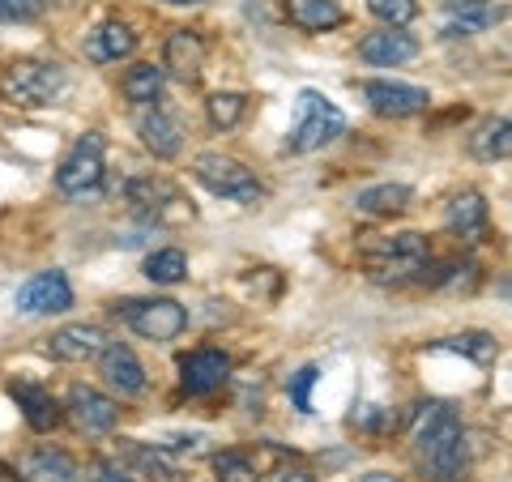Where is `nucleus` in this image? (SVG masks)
Returning a JSON list of instances; mask_svg holds the SVG:
<instances>
[{
    "label": "nucleus",
    "mask_w": 512,
    "mask_h": 482,
    "mask_svg": "<svg viewBox=\"0 0 512 482\" xmlns=\"http://www.w3.org/2000/svg\"><path fill=\"white\" fill-rule=\"evenodd\" d=\"M410 444L414 461L431 482H461L470 470V448H466V427L444 401H423L410 419Z\"/></svg>",
    "instance_id": "f257e3e1"
},
{
    "label": "nucleus",
    "mask_w": 512,
    "mask_h": 482,
    "mask_svg": "<svg viewBox=\"0 0 512 482\" xmlns=\"http://www.w3.org/2000/svg\"><path fill=\"white\" fill-rule=\"evenodd\" d=\"M359 261L367 269V278L380 286H406V282H427L436 252H431L427 235L402 231V235H376L372 244H363Z\"/></svg>",
    "instance_id": "f03ea898"
},
{
    "label": "nucleus",
    "mask_w": 512,
    "mask_h": 482,
    "mask_svg": "<svg viewBox=\"0 0 512 482\" xmlns=\"http://www.w3.org/2000/svg\"><path fill=\"white\" fill-rule=\"evenodd\" d=\"M64 86H69V73L64 64L56 60H39V56H22L0 69V103L9 107H22V111H35L56 103Z\"/></svg>",
    "instance_id": "7ed1b4c3"
},
{
    "label": "nucleus",
    "mask_w": 512,
    "mask_h": 482,
    "mask_svg": "<svg viewBox=\"0 0 512 482\" xmlns=\"http://www.w3.org/2000/svg\"><path fill=\"white\" fill-rule=\"evenodd\" d=\"M124 201L141 222H154V227H184V222H192V201L171 180H163V175H137V180H128Z\"/></svg>",
    "instance_id": "20e7f679"
},
{
    "label": "nucleus",
    "mask_w": 512,
    "mask_h": 482,
    "mask_svg": "<svg viewBox=\"0 0 512 482\" xmlns=\"http://www.w3.org/2000/svg\"><path fill=\"white\" fill-rule=\"evenodd\" d=\"M107 175V141L103 133H82L73 141V150L60 158L56 167V188L64 197L82 201V197H94Z\"/></svg>",
    "instance_id": "39448f33"
},
{
    "label": "nucleus",
    "mask_w": 512,
    "mask_h": 482,
    "mask_svg": "<svg viewBox=\"0 0 512 482\" xmlns=\"http://www.w3.org/2000/svg\"><path fill=\"white\" fill-rule=\"evenodd\" d=\"M346 128V116L333 107L320 90H303L299 94V124L286 137V154H316L329 141H338Z\"/></svg>",
    "instance_id": "423d86ee"
},
{
    "label": "nucleus",
    "mask_w": 512,
    "mask_h": 482,
    "mask_svg": "<svg viewBox=\"0 0 512 482\" xmlns=\"http://www.w3.org/2000/svg\"><path fill=\"white\" fill-rule=\"evenodd\" d=\"M111 316L124 320L146 342H171V337H180L188 329V312L175 299H124V303H111Z\"/></svg>",
    "instance_id": "0eeeda50"
},
{
    "label": "nucleus",
    "mask_w": 512,
    "mask_h": 482,
    "mask_svg": "<svg viewBox=\"0 0 512 482\" xmlns=\"http://www.w3.org/2000/svg\"><path fill=\"white\" fill-rule=\"evenodd\" d=\"M192 175H197L201 188H210L214 197H227L235 205H256V201L265 197V188H261V180H256V171H248L239 158H227V154H197Z\"/></svg>",
    "instance_id": "6e6552de"
},
{
    "label": "nucleus",
    "mask_w": 512,
    "mask_h": 482,
    "mask_svg": "<svg viewBox=\"0 0 512 482\" xmlns=\"http://www.w3.org/2000/svg\"><path fill=\"white\" fill-rule=\"evenodd\" d=\"M64 414H69L82 436H107L120 423V401L90 389V384H73L69 397H64Z\"/></svg>",
    "instance_id": "1a4fd4ad"
},
{
    "label": "nucleus",
    "mask_w": 512,
    "mask_h": 482,
    "mask_svg": "<svg viewBox=\"0 0 512 482\" xmlns=\"http://www.w3.org/2000/svg\"><path fill=\"white\" fill-rule=\"evenodd\" d=\"M13 303H18L22 316H56L73 308V286L60 269H43V273H30L18 286V299Z\"/></svg>",
    "instance_id": "9d476101"
},
{
    "label": "nucleus",
    "mask_w": 512,
    "mask_h": 482,
    "mask_svg": "<svg viewBox=\"0 0 512 482\" xmlns=\"http://www.w3.org/2000/svg\"><path fill=\"white\" fill-rule=\"evenodd\" d=\"M227 380H231V359L222 355V350L197 346V350H188V355H180V389L188 397H210Z\"/></svg>",
    "instance_id": "9b49d317"
},
{
    "label": "nucleus",
    "mask_w": 512,
    "mask_h": 482,
    "mask_svg": "<svg viewBox=\"0 0 512 482\" xmlns=\"http://www.w3.org/2000/svg\"><path fill=\"white\" fill-rule=\"evenodd\" d=\"M414 56H419V39L406 26H380L359 39V60L376 64V69H397V64H406Z\"/></svg>",
    "instance_id": "f8f14e48"
},
{
    "label": "nucleus",
    "mask_w": 512,
    "mask_h": 482,
    "mask_svg": "<svg viewBox=\"0 0 512 482\" xmlns=\"http://www.w3.org/2000/svg\"><path fill=\"white\" fill-rule=\"evenodd\" d=\"M99 376L107 380V389H116L120 397H141L150 384L146 367L133 355V346H124V342H107L99 350Z\"/></svg>",
    "instance_id": "ddd939ff"
},
{
    "label": "nucleus",
    "mask_w": 512,
    "mask_h": 482,
    "mask_svg": "<svg viewBox=\"0 0 512 482\" xmlns=\"http://www.w3.org/2000/svg\"><path fill=\"white\" fill-rule=\"evenodd\" d=\"M363 99L376 116H389V120H406V116H419L427 111L431 94L423 86H406V82H363Z\"/></svg>",
    "instance_id": "4468645a"
},
{
    "label": "nucleus",
    "mask_w": 512,
    "mask_h": 482,
    "mask_svg": "<svg viewBox=\"0 0 512 482\" xmlns=\"http://www.w3.org/2000/svg\"><path fill=\"white\" fill-rule=\"evenodd\" d=\"M137 137H141V146H146L154 158H175V154L184 150V128H180V120H175L167 107H158V103L137 111Z\"/></svg>",
    "instance_id": "2eb2a0df"
},
{
    "label": "nucleus",
    "mask_w": 512,
    "mask_h": 482,
    "mask_svg": "<svg viewBox=\"0 0 512 482\" xmlns=\"http://www.w3.org/2000/svg\"><path fill=\"white\" fill-rule=\"evenodd\" d=\"M116 461H120L133 478H141V482H184V470L163 453V448H154V444L120 440Z\"/></svg>",
    "instance_id": "dca6fc26"
},
{
    "label": "nucleus",
    "mask_w": 512,
    "mask_h": 482,
    "mask_svg": "<svg viewBox=\"0 0 512 482\" xmlns=\"http://www.w3.org/2000/svg\"><path fill=\"white\" fill-rule=\"evenodd\" d=\"M9 397L18 401L22 419L30 431H56L64 419V406L52 397V389H43L35 380H9Z\"/></svg>",
    "instance_id": "f3484780"
},
{
    "label": "nucleus",
    "mask_w": 512,
    "mask_h": 482,
    "mask_svg": "<svg viewBox=\"0 0 512 482\" xmlns=\"http://www.w3.org/2000/svg\"><path fill=\"white\" fill-rule=\"evenodd\" d=\"M103 346H107V333L99 325H86V320L82 325H64L47 337V355L56 363H90L99 359Z\"/></svg>",
    "instance_id": "a211bd4d"
},
{
    "label": "nucleus",
    "mask_w": 512,
    "mask_h": 482,
    "mask_svg": "<svg viewBox=\"0 0 512 482\" xmlns=\"http://www.w3.org/2000/svg\"><path fill=\"white\" fill-rule=\"evenodd\" d=\"M282 457V448H222L214 457V482H261L265 465Z\"/></svg>",
    "instance_id": "6ab92c4d"
},
{
    "label": "nucleus",
    "mask_w": 512,
    "mask_h": 482,
    "mask_svg": "<svg viewBox=\"0 0 512 482\" xmlns=\"http://www.w3.org/2000/svg\"><path fill=\"white\" fill-rule=\"evenodd\" d=\"M487 197L478 188H466V192H457L453 201H448V210H444V222H448V231H453L457 239H466V244H483V235H487Z\"/></svg>",
    "instance_id": "aec40b11"
},
{
    "label": "nucleus",
    "mask_w": 512,
    "mask_h": 482,
    "mask_svg": "<svg viewBox=\"0 0 512 482\" xmlns=\"http://www.w3.org/2000/svg\"><path fill=\"white\" fill-rule=\"evenodd\" d=\"M133 52H137V35H133V26L120 18H107L86 35V56L94 64H120Z\"/></svg>",
    "instance_id": "412c9836"
},
{
    "label": "nucleus",
    "mask_w": 512,
    "mask_h": 482,
    "mask_svg": "<svg viewBox=\"0 0 512 482\" xmlns=\"http://www.w3.org/2000/svg\"><path fill=\"white\" fill-rule=\"evenodd\" d=\"M205 64V39L197 30H171L163 47V73L180 77V82H197Z\"/></svg>",
    "instance_id": "4be33fe9"
},
{
    "label": "nucleus",
    "mask_w": 512,
    "mask_h": 482,
    "mask_svg": "<svg viewBox=\"0 0 512 482\" xmlns=\"http://www.w3.org/2000/svg\"><path fill=\"white\" fill-rule=\"evenodd\" d=\"M282 9L291 18V26L308 30V35H320V30H333L346 22L342 0H282Z\"/></svg>",
    "instance_id": "5701e85b"
},
{
    "label": "nucleus",
    "mask_w": 512,
    "mask_h": 482,
    "mask_svg": "<svg viewBox=\"0 0 512 482\" xmlns=\"http://www.w3.org/2000/svg\"><path fill=\"white\" fill-rule=\"evenodd\" d=\"M22 482H77V465L69 453H60V448H35V453L22 457Z\"/></svg>",
    "instance_id": "b1692460"
},
{
    "label": "nucleus",
    "mask_w": 512,
    "mask_h": 482,
    "mask_svg": "<svg viewBox=\"0 0 512 482\" xmlns=\"http://www.w3.org/2000/svg\"><path fill=\"white\" fill-rule=\"evenodd\" d=\"M470 154L478 163H504V158H512V116H495L478 124L470 133Z\"/></svg>",
    "instance_id": "393cba45"
},
{
    "label": "nucleus",
    "mask_w": 512,
    "mask_h": 482,
    "mask_svg": "<svg viewBox=\"0 0 512 482\" xmlns=\"http://www.w3.org/2000/svg\"><path fill=\"white\" fill-rule=\"evenodd\" d=\"M163 82H167V73H163V64H133V69H124L120 77V94L133 107H150L163 99Z\"/></svg>",
    "instance_id": "a878e982"
},
{
    "label": "nucleus",
    "mask_w": 512,
    "mask_h": 482,
    "mask_svg": "<svg viewBox=\"0 0 512 482\" xmlns=\"http://www.w3.org/2000/svg\"><path fill=\"white\" fill-rule=\"evenodd\" d=\"M410 205V188L406 184H376V188H363L355 197V210L359 214H372V218H389V214H402Z\"/></svg>",
    "instance_id": "bb28decb"
},
{
    "label": "nucleus",
    "mask_w": 512,
    "mask_h": 482,
    "mask_svg": "<svg viewBox=\"0 0 512 482\" xmlns=\"http://www.w3.org/2000/svg\"><path fill=\"white\" fill-rule=\"evenodd\" d=\"M146 278L154 286H175L188 278V256L180 248H158L146 256Z\"/></svg>",
    "instance_id": "cd10ccee"
},
{
    "label": "nucleus",
    "mask_w": 512,
    "mask_h": 482,
    "mask_svg": "<svg viewBox=\"0 0 512 482\" xmlns=\"http://www.w3.org/2000/svg\"><path fill=\"white\" fill-rule=\"evenodd\" d=\"M436 350H457V355H466L474 363H495V355H500V342H495L491 333H457V337H444V342H436Z\"/></svg>",
    "instance_id": "c85d7f7f"
},
{
    "label": "nucleus",
    "mask_w": 512,
    "mask_h": 482,
    "mask_svg": "<svg viewBox=\"0 0 512 482\" xmlns=\"http://www.w3.org/2000/svg\"><path fill=\"white\" fill-rule=\"evenodd\" d=\"M244 111H248V99L244 94H235V90H218V94L205 99V116H210V124L218 128V133L235 128L239 120H244Z\"/></svg>",
    "instance_id": "c756f323"
},
{
    "label": "nucleus",
    "mask_w": 512,
    "mask_h": 482,
    "mask_svg": "<svg viewBox=\"0 0 512 482\" xmlns=\"http://www.w3.org/2000/svg\"><path fill=\"white\" fill-rule=\"evenodd\" d=\"M504 18V9H491V5H478V9H466L461 18L453 22H444V35L448 39H461V35H474V30H487Z\"/></svg>",
    "instance_id": "7c9ffc66"
},
{
    "label": "nucleus",
    "mask_w": 512,
    "mask_h": 482,
    "mask_svg": "<svg viewBox=\"0 0 512 482\" xmlns=\"http://www.w3.org/2000/svg\"><path fill=\"white\" fill-rule=\"evenodd\" d=\"M367 9H372V18H380L384 26H410L419 18L414 0H367Z\"/></svg>",
    "instance_id": "2f4dec72"
},
{
    "label": "nucleus",
    "mask_w": 512,
    "mask_h": 482,
    "mask_svg": "<svg viewBox=\"0 0 512 482\" xmlns=\"http://www.w3.org/2000/svg\"><path fill=\"white\" fill-rule=\"evenodd\" d=\"M316 380H320V367L316 363H308V367H299V372L291 376V401H295V410L299 414H312V389H316Z\"/></svg>",
    "instance_id": "473e14b6"
},
{
    "label": "nucleus",
    "mask_w": 512,
    "mask_h": 482,
    "mask_svg": "<svg viewBox=\"0 0 512 482\" xmlns=\"http://www.w3.org/2000/svg\"><path fill=\"white\" fill-rule=\"evenodd\" d=\"M43 0H0V22H35Z\"/></svg>",
    "instance_id": "72a5a7b5"
},
{
    "label": "nucleus",
    "mask_w": 512,
    "mask_h": 482,
    "mask_svg": "<svg viewBox=\"0 0 512 482\" xmlns=\"http://www.w3.org/2000/svg\"><path fill=\"white\" fill-rule=\"evenodd\" d=\"M90 482H137V478L128 474L120 461H94L90 465Z\"/></svg>",
    "instance_id": "f704fd0d"
},
{
    "label": "nucleus",
    "mask_w": 512,
    "mask_h": 482,
    "mask_svg": "<svg viewBox=\"0 0 512 482\" xmlns=\"http://www.w3.org/2000/svg\"><path fill=\"white\" fill-rule=\"evenodd\" d=\"M278 482H316V474L312 470H286V474H278Z\"/></svg>",
    "instance_id": "c9c22d12"
},
{
    "label": "nucleus",
    "mask_w": 512,
    "mask_h": 482,
    "mask_svg": "<svg viewBox=\"0 0 512 482\" xmlns=\"http://www.w3.org/2000/svg\"><path fill=\"white\" fill-rule=\"evenodd\" d=\"M359 482H402V478H393V474H384V470H372V474H359Z\"/></svg>",
    "instance_id": "e433bc0d"
},
{
    "label": "nucleus",
    "mask_w": 512,
    "mask_h": 482,
    "mask_svg": "<svg viewBox=\"0 0 512 482\" xmlns=\"http://www.w3.org/2000/svg\"><path fill=\"white\" fill-rule=\"evenodd\" d=\"M0 482H22V474L13 470V465H5V461H0Z\"/></svg>",
    "instance_id": "4c0bfd02"
},
{
    "label": "nucleus",
    "mask_w": 512,
    "mask_h": 482,
    "mask_svg": "<svg viewBox=\"0 0 512 482\" xmlns=\"http://www.w3.org/2000/svg\"><path fill=\"white\" fill-rule=\"evenodd\" d=\"M444 5H461V9H478V5H487V0H444Z\"/></svg>",
    "instance_id": "58836bf2"
},
{
    "label": "nucleus",
    "mask_w": 512,
    "mask_h": 482,
    "mask_svg": "<svg viewBox=\"0 0 512 482\" xmlns=\"http://www.w3.org/2000/svg\"><path fill=\"white\" fill-rule=\"evenodd\" d=\"M163 5H201V0H163Z\"/></svg>",
    "instance_id": "ea45409f"
},
{
    "label": "nucleus",
    "mask_w": 512,
    "mask_h": 482,
    "mask_svg": "<svg viewBox=\"0 0 512 482\" xmlns=\"http://www.w3.org/2000/svg\"><path fill=\"white\" fill-rule=\"evenodd\" d=\"M47 5H73V0H47Z\"/></svg>",
    "instance_id": "a19ab883"
}]
</instances>
